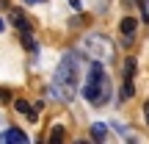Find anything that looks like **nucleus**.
<instances>
[{"instance_id":"obj_1","label":"nucleus","mask_w":149,"mask_h":144,"mask_svg":"<svg viewBox=\"0 0 149 144\" xmlns=\"http://www.w3.org/2000/svg\"><path fill=\"white\" fill-rule=\"evenodd\" d=\"M77 75H80V55L77 53H64L61 64L55 67L53 86H50V97L58 103H69L77 91Z\"/></svg>"},{"instance_id":"obj_2","label":"nucleus","mask_w":149,"mask_h":144,"mask_svg":"<svg viewBox=\"0 0 149 144\" xmlns=\"http://www.w3.org/2000/svg\"><path fill=\"white\" fill-rule=\"evenodd\" d=\"M83 97L91 105H105V103L111 100V78L105 75L102 61H94V64H91L86 86H83Z\"/></svg>"},{"instance_id":"obj_3","label":"nucleus","mask_w":149,"mask_h":144,"mask_svg":"<svg viewBox=\"0 0 149 144\" xmlns=\"http://www.w3.org/2000/svg\"><path fill=\"white\" fill-rule=\"evenodd\" d=\"M83 53L94 61H111L113 58V42L105 33H86L83 36Z\"/></svg>"},{"instance_id":"obj_4","label":"nucleus","mask_w":149,"mask_h":144,"mask_svg":"<svg viewBox=\"0 0 149 144\" xmlns=\"http://www.w3.org/2000/svg\"><path fill=\"white\" fill-rule=\"evenodd\" d=\"M8 20H11V25H14V28H19V33L22 31H31V20L25 17V11H22V8H8Z\"/></svg>"},{"instance_id":"obj_5","label":"nucleus","mask_w":149,"mask_h":144,"mask_svg":"<svg viewBox=\"0 0 149 144\" xmlns=\"http://www.w3.org/2000/svg\"><path fill=\"white\" fill-rule=\"evenodd\" d=\"M135 28H138V22H135L133 17H124L122 25H119V31H122V36H124V42H127V44L135 39Z\"/></svg>"},{"instance_id":"obj_6","label":"nucleus","mask_w":149,"mask_h":144,"mask_svg":"<svg viewBox=\"0 0 149 144\" xmlns=\"http://www.w3.org/2000/svg\"><path fill=\"white\" fill-rule=\"evenodd\" d=\"M0 141H19V144H25L28 141V133H22L19 128H8V130L0 133Z\"/></svg>"},{"instance_id":"obj_7","label":"nucleus","mask_w":149,"mask_h":144,"mask_svg":"<svg viewBox=\"0 0 149 144\" xmlns=\"http://www.w3.org/2000/svg\"><path fill=\"white\" fill-rule=\"evenodd\" d=\"M14 105H17V111H19V114H28L31 119H36V111L31 108V103H28V100H17Z\"/></svg>"},{"instance_id":"obj_8","label":"nucleus","mask_w":149,"mask_h":144,"mask_svg":"<svg viewBox=\"0 0 149 144\" xmlns=\"http://www.w3.org/2000/svg\"><path fill=\"white\" fill-rule=\"evenodd\" d=\"M105 133H108V130H105V125H102V122H94V125H91V136H94V139H105Z\"/></svg>"},{"instance_id":"obj_9","label":"nucleus","mask_w":149,"mask_h":144,"mask_svg":"<svg viewBox=\"0 0 149 144\" xmlns=\"http://www.w3.org/2000/svg\"><path fill=\"white\" fill-rule=\"evenodd\" d=\"M64 139V128H53L50 130V141H61Z\"/></svg>"},{"instance_id":"obj_10","label":"nucleus","mask_w":149,"mask_h":144,"mask_svg":"<svg viewBox=\"0 0 149 144\" xmlns=\"http://www.w3.org/2000/svg\"><path fill=\"white\" fill-rule=\"evenodd\" d=\"M8 100H11V89L0 86V105H3V103H8Z\"/></svg>"},{"instance_id":"obj_11","label":"nucleus","mask_w":149,"mask_h":144,"mask_svg":"<svg viewBox=\"0 0 149 144\" xmlns=\"http://www.w3.org/2000/svg\"><path fill=\"white\" fill-rule=\"evenodd\" d=\"M144 117H146V125H149V103H144Z\"/></svg>"},{"instance_id":"obj_12","label":"nucleus","mask_w":149,"mask_h":144,"mask_svg":"<svg viewBox=\"0 0 149 144\" xmlns=\"http://www.w3.org/2000/svg\"><path fill=\"white\" fill-rule=\"evenodd\" d=\"M69 3L74 6V11H80V0H69Z\"/></svg>"},{"instance_id":"obj_13","label":"nucleus","mask_w":149,"mask_h":144,"mask_svg":"<svg viewBox=\"0 0 149 144\" xmlns=\"http://www.w3.org/2000/svg\"><path fill=\"white\" fill-rule=\"evenodd\" d=\"M22 3H31L33 6V3H44V0H22Z\"/></svg>"},{"instance_id":"obj_14","label":"nucleus","mask_w":149,"mask_h":144,"mask_svg":"<svg viewBox=\"0 0 149 144\" xmlns=\"http://www.w3.org/2000/svg\"><path fill=\"white\" fill-rule=\"evenodd\" d=\"M3 28H6V22H3V20H0V33H3Z\"/></svg>"}]
</instances>
